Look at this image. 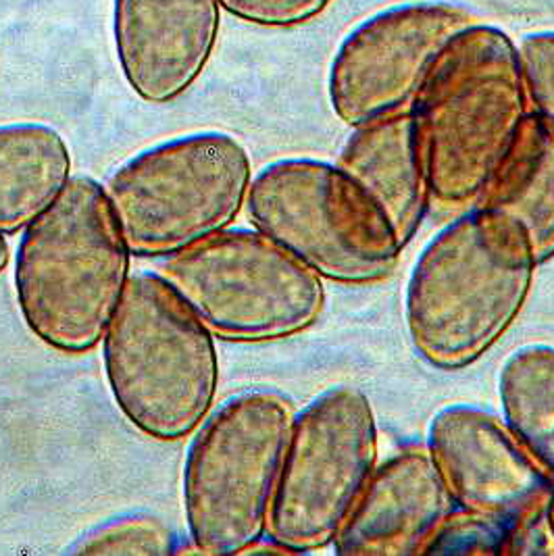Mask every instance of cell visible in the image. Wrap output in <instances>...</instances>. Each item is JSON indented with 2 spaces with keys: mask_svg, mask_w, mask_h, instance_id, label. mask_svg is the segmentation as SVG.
I'll return each mask as SVG.
<instances>
[{
  "mask_svg": "<svg viewBox=\"0 0 554 556\" xmlns=\"http://www.w3.org/2000/svg\"><path fill=\"white\" fill-rule=\"evenodd\" d=\"M540 263L526 228L474 204L417 254L403 296L413 353L438 371L478 363L521 315Z\"/></svg>",
  "mask_w": 554,
  "mask_h": 556,
  "instance_id": "6da1fadb",
  "label": "cell"
},
{
  "mask_svg": "<svg viewBox=\"0 0 554 556\" xmlns=\"http://www.w3.org/2000/svg\"><path fill=\"white\" fill-rule=\"evenodd\" d=\"M131 278V253L104 186L72 176L24 231L13 290L26 328L45 346L86 354L101 344Z\"/></svg>",
  "mask_w": 554,
  "mask_h": 556,
  "instance_id": "7a4b0ae2",
  "label": "cell"
},
{
  "mask_svg": "<svg viewBox=\"0 0 554 556\" xmlns=\"http://www.w3.org/2000/svg\"><path fill=\"white\" fill-rule=\"evenodd\" d=\"M431 203H478L529 111L519 51L503 27L476 22L438 56L413 102Z\"/></svg>",
  "mask_w": 554,
  "mask_h": 556,
  "instance_id": "3957f363",
  "label": "cell"
},
{
  "mask_svg": "<svg viewBox=\"0 0 554 556\" xmlns=\"http://www.w3.org/2000/svg\"><path fill=\"white\" fill-rule=\"evenodd\" d=\"M101 354L113 403L134 430L154 442L192 435L215 406V336L159 271L129 278Z\"/></svg>",
  "mask_w": 554,
  "mask_h": 556,
  "instance_id": "277c9868",
  "label": "cell"
},
{
  "mask_svg": "<svg viewBox=\"0 0 554 556\" xmlns=\"http://www.w3.org/2000/svg\"><path fill=\"white\" fill-rule=\"evenodd\" d=\"M294 410L269 388L213 406L181 465L188 542L204 556L247 555L267 535Z\"/></svg>",
  "mask_w": 554,
  "mask_h": 556,
  "instance_id": "5b68a950",
  "label": "cell"
},
{
  "mask_svg": "<svg viewBox=\"0 0 554 556\" xmlns=\"http://www.w3.org/2000/svg\"><path fill=\"white\" fill-rule=\"evenodd\" d=\"M252 177L247 147L206 129L129 156L102 186L131 256L169 258L231 228Z\"/></svg>",
  "mask_w": 554,
  "mask_h": 556,
  "instance_id": "8992f818",
  "label": "cell"
},
{
  "mask_svg": "<svg viewBox=\"0 0 554 556\" xmlns=\"http://www.w3.org/2000/svg\"><path fill=\"white\" fill-rule=\"evenodd\" d=\"M247 213L252 228L336 283L390 278L403 254L378 204L347 172L322 159L288 156L261 167Z\"/></svg>",
  "mask_w": 554,
  "mask_h": 556,
  "instance_id": "52a82bcc",
  "label": "cell"
},
{
  "mask_svg": "<svg viewBox=\"0 0 554 556\" xmlns=\"http://www.w3.org/2000/svg\"><path fill=\"white\" fill-rule=\"evenodd\" d=\"M159 274L229 342L294 338L326 308V279L256 228L224 229L165 258Z\"/></svg>",
  "mask_w": 554,
  "mask_h": 556,
  "instance_id": "ba28073f",
  "label": "cell"
},
{
  "mask_svg": "<svg viewBox=\"0 0 554 556\" xmlns=\"http://www.w3.org/2000/svg\"><path fill=\"white\" fill-rule=\"evenodd\" d=\"M379 456L372 399L338 383L294 413L267 538L292 555L333 544L372 480Z\"/></svg>",
  "mask_w": 554,
  "mask_h": 556,
  "instance_id": "9c48e42d",
  "label": "cell"
},
{
  "mask_svg": "<svg viewBox=\"0 0 554 556\" xmlns=\"http://www.w3.org/2000/svg\"><path fill=\"white\" fill-rule=\"evenodd\" d=\"M476 22L453 0H404L367 15L329 61L333 115L354 127L411 109L438 56Z\"/></svg>",
  "mask_w": 554,
  "mask_h": 556,
  "instance_id": "30bf717a",
  "label": "cell"
},
{
  "mask_svg": "<svg viewBox=\"0 0 554 556\" xmlns=\"http://www.w3.org/2000/svg\"><path fill=\"white\" fill-rule=\"evenodd\" d=\"M426 446L456 506L515 521L549 505L554 481L488 408L442 406L429 419Z\"/></svg>",
  "mask_w": 554,
  "mask_h": 556,
  "instance_id": "8fae6325",
  "label": "cell"
},
{
  "mask_svg": "<svg viewBox=\"0 0 554 556\" xmlns=\"http://www.w3.org/2000/svg\"><path fill=\"white\" fill-rule=\"evenodd\" d=\"M222 29L219 0H113V42L129 90L149 104L186 94Z\"/></svg>",
  "mask_w": 554,
  "mask_h": 556,
  "instance_id": "7c38bea8",
  "label": "cell"
},
{
  "mask_svg": "<svg viewBox=\"0 0 554 556\" xmlns=\"http://www.w3.org/2000/svg\"><path fill=\"white\" fill-rule=\"evenodd\" d=\"M454 508L426 442L378 463L336 535L338 556H419Z\"/></svg>",
  "mask_w": 554,
  "mask_h": 556,
  "instance_id": "4fadbf2b",
  "label": "cell"
},
{
  "mask_svg": "<svg viewBox=\"0 0 554 556\" xmlns=\"http://www.w3.org/2000/svg\"><path fill=\"white\" fill-rule=\"evenodd\" d=\"M336 165L378 204L406 249L428 215V165L413 109L351 127Z\"/></svg>",
  "mask_w": 554,
  "mask_h": 556,
  "instance_id": "5bb4252c",
  "label": "cell"
},
{
  "mask_svg": "<svg viewBox=\"0 0 554 556\" xmlns=\"http://www.w3.org/2000/svg\"><path fill=\"white\" fill-rule=\"evenodd\" d=\"M528 231L540 267L554 258V124L533 109L479 197Z\"/></svg>",
  "mask_w": 554,
  "mask_h": 556,
  "instance_id": "9a60e30c",
  "label": "cell"
},
{
  "mask_svg": "<svg viewBox=\"0 0 554 556\" xmlns=\"http://www.w3.org/2000/svg\"><path fill=\"white\" fill-rule=\"evenodd\" d=\"M72 152L47 124L0 126V233L13 236L45 213L72 179Z\"/></svg>",
  "mask_w": 554,
  "mask_h": 556,
  "instance_id": "2e32d148",
  "label": "cell"
},
{
  "mask_svg": "<svg viewBox=\"0 0 554 556\" xmlns=\"http://www.w3.org/2000/svg\"><path fill=\"white\" fill-rule=\"evenodd\" d=\"M499 401L508 430L554 481V344L533 342L506 356Z\"/></svg>",
  "mask_w": 554,
  "mask_h": 556,
  "instance_id": "e0dca14e",
  "label": "cell"
},
{
  "mask_svg": "<svg viewBox=\"0 0 554 556\" xmlns=\"http://www.w3.org/2000/svg\"><path fill=\"white\" fill-rule=\"evenodd\" d=\"M174 530L152 513L136 510L97 523L65 548V555L165 556L181 555Z\"/></svg>",
  "mask_w": 554,
  "mask_h": 556,
  "instance_id": "ac0fdd59",
  "label": "cell"
},
{
  "mask_svg": "<svg viewBox=\"0 0 554 556\" xmlns=\"http://www.w3.org/2000/svg\"><path fill=\"white\" fill-rule=\"evenodd\" d=\"M511 523L501 517L454 505L429 538L424 555L508 556Z\"/></svg>",
  "mask_w": 554,
  "mask_h": 556,
  "instance_id": "d6986e66",
  "label": "cell"
},
{
  "mask_svg": "<svg viewBox=\"0 0 554 556\" xmlns=\"http://www.w3.org/2000/svg\"><path fill=\"white\" fill-rule=\"evenodd\" d=\"M517 51L533 111L554 124V29L529 31Z\"/></svg>",
  "mask_w": 554,
  "mask_h": 556,
  "instance_id": "ffe728a7",
  "label": "cell"
},
{
  "mask_svg": "<svg viewBox=\"0 0 554 556\" xmlns=\"http://www.w3.org/2000/svg\"><path fill=\"white\" fill-rule=\"evenodd\" d=\"M331 0H219L222 11L259 27H299L328 11Z\"/></svg>",
  "mask_w": 554,
  "mask_h": 556,
  "instance_id": "44dd1931",
  "label": "cell"
},
{
  "mask_svg": "<svg viewBox=\"0 0 554 556\" xmlns=\"http://www.w3.org/2000/svg\"><path fill=\"white\" fill-rule=\"evenodd\" d=\"M9 263H11V247H9L7 236L0 233V274L9 267Z\"/></svg>",
  "mask_w": 554,
  "mask_h": 556,
  "instance_id": "7402d4cb",
  "label": "cell"
},
{
  "mask_svg": "<svg viewBox=\"0 0 554 556\" xmlns=\"http://www.w3.org/2000/svg\"><path fill=\"white\" fill-rule=\"evenodd\" d=\"M546 521H549V528H551L554 540V490L551 498H549V505H546Z\"/></svg>",
  "mask_w": 554,
  "mask_h": 556,
  "instance_id": "603a6c76",
  "label": "cell"
}]
</instances>
